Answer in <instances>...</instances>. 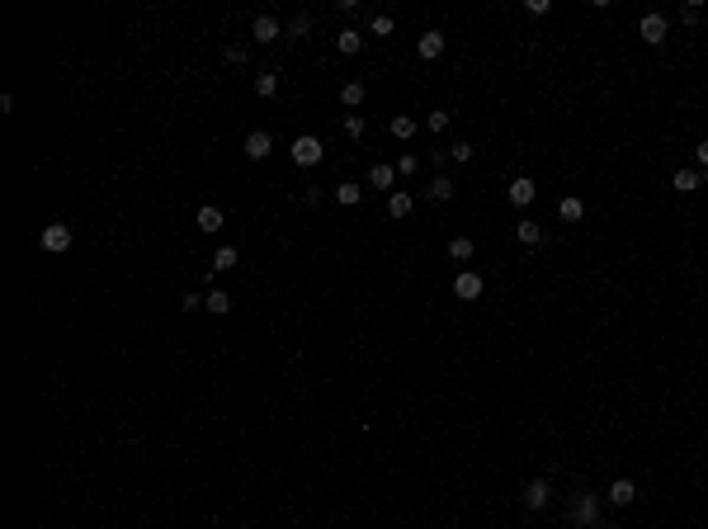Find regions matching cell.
<instances>
[{"instance_id":"33","label":"cell","mask_w":708,"mask_h":529,"mask_svg":"<svg viewBox=\"0 0 708 529\" xmlns=\"http://www.w3.org/2000/svg\"><path fill=\"white\" fill-rule=\"evenodd\" d=\"M180 307H184V312H194V307H203V298H199V293H184Z\"/></svg>"},{"instance_id":"30","label":"cell","mask_w":708,"mask_h":529,"mask_svg":"<svg viewBox=\"0 0 708 529\" xmlns=\"http://www.w3.org/2000/svg\"><path fill=\"white\" fill-rule=\"evenodd\" d=\"M448 156H453V161H472V142H453Z\"/></svg>"},{"instance_id":"27","label":"cell","mask_w":708,"mask_h":529,"mask_svg":"<svg viewBox=\"0 0 708 529\" xmlns=\"http://www.w3.org/2000/svg\"><path fill=\"white\" fill-rule=\"evenodd\" d=\"M448 123H453V114H448V109H435V114L425 118V128H430V132H444Z\"/></svg>"},{"instance_id":"16","label":"cell","mask_w":708,"mask_h":529,"mask_svg":"<svg viewBox=\"0 0 708 529\" xmlns=\"http://www.w3.org/2000/svg\"><path fill=\"white\" fill-rule=\"evenodd\" d=\"M472 255H477V246H472V237H453V241H448V260L468 264Z\"/></svg>"},{"instance_id":"5","label":"cell","mask_w":708,"mask_h":529,"mask_svg":"<svg viewBox=\"0 0 708 529\" xmlns=\"http://www.w3.org/2000/svg\"><path fill=\"white\" fill-rule=\"evenodd\" d=\"M548 501H552V482H548V477H534V482L525 487V505H529V510H543Z\"/></svg>"},{"instance_id":"19","label":"cell","mask_w":708,"mask_h":529,"mask_svg":"<svg viewBox=\"0 0 708 529\" xmlns=\"http://www.w3.org/2000/svg\"><path fill=\"white\" fill-rule=\"evenodd\" d=\"M557 213H562V222H581V217H586V204H581L577 194H567V199L557 204Z\"/></svg>"},{"instance_id":"8","label":"cell","mask_w":708,"mask_h":529,"mask_svg":"<svg viewBox=\"0 0 708 529\" xmlns=\"http://www.w3.org/2000/svg\"><path fill=\"white\" fill-rule=\"evenodd\" d=\"M534 194H538V189H534V180H529V175L510 180V189H505V199H510L515 208H529V204H534Z\"/></svg>"},{"instance_id":"3","label":"cell","mask_w":708,"mask_h":529,"mask_svg":"<svg viewBox=\"0 0 708 529\" xmlns=\"http://www.w3.org/2000/svg\"><path fill=\"white\" fill-rule=\"evenodd\" d=\"M637 33H642V43H652V48H656V43H666L671 24H666V15H642V28H637Z\"/></svg>"},{"instance_id":"23","label":"cell","mask_w":708,"mask_h":529,"mask_svg":"<svg viewBox=\"0 0 708 529\" xmlns=\"http://www.w3.org/2000/svg\"><path fill=\"white\" fill-rule=\"evenodd\" d=\"M236 260H241V251H236V246H222V251L212 255V274H222V269H236Z\"/></svg>"},{"instance_id":"2","label":"cell","mask_w":708,"mask_h":529,"mask_svg":"<svg viewBox=\"0 0 708 529\" xmlns=\"http://www.w3.org/2000/svg\"><path fill=\"white\" fill-rule=\"evenodd\" d=\"M43 251L66 255V251H71V227H66V222H48V227H43Z\"/></svg>"},{"instance_id":"22","label":"cell","mask_w":708,"mask_h":529,"mask_svg":"<svg viewBox=\"0 0 708 529\" xmlns=\"http://www.w3.org/2000/svg\"><path fill=\"white\" fill-rule=\"evenodd\" d=\"M392 180H397L392 165H368V185L373 189H392Z\"/></svg>"},{"instance_id":"10","label":"cell","mask_w":708,"mask_h":529,"mask_svg":"<svg viewBox=\"0 0 708 529\" xmlns=\"http://www.w3.org/2000/svg\"><path fill=\"white\" fill-rule=\"evenodd\" d=\"M416 48H420V57H425V62H435V57H444V33H439V28H425V33H420V43H416Z\"/></svg>"},{"instance_id":"6","label":"cell","mask_w":708,"mask_h":529,"mask_svg":"<svg viewBox=\"0 0 708 529\" xmlns=\"http://www.w3.org/2000/svg\"><path fill=\"white\" fill-rule=\"evenodd\" d=\"M269 152H274V137H269V132H264V128L246 132V156H251V161H264V156H269Z\"/></svg>"},{"instance_id":"20","label":"cell","mask_w":708,"mask_h":529,"mask_svg":"<svg viewBox=\"0 0 708 529\" xmlns=\"http://www.w3.org/2000/svg\"><path fill=\"white\" fill-rule=\"evenodd\" d=\"M222 222H227V217H222V208H212V204H203V208H199V232H217Z\"/></svg>"},{"instance_id":"4","label":"cell","mask_w":708,"mask_h":529,"mask_svg":"<svg viewBox=\"0 0 708 529\" xmlns=\"http://www.w3.org/2000/svg\"><path fill=\"white\" fill-rule=\"evenodd\" d=\"M279 33H284V24H279L274 15H255V19H251V38H255V43H274Z\"/></svg>"},{"instance_id":"13","label":"cell","mask_w":708,"mask_h":529,"mask_svg":"<svg viewBox=\"0 0 708 529\" xmlns=\"http://www.w3.org/2000/svg\"><path fill=\"white\" fill-rule=\"evenodd\" d=\"M671 185H675V194H694V189L704 185V175H699V170H675Z\"/></svg>"},{"instance_id":"7","label":"cell","mask_w":708,"mask_h":529,"mask_svg":"<svg viewBox=\"0 0 708 529\" xmlns=\"http://www.w3.org/2000/svg\"><path fill=\"white\" fill-rule=\"evenodd\" d=\"M321 152H326V147H321L316 137H298V142H293V161H298V165H316Z\"/></svg>"},{"instance_id":"18","label":"cell","mask_w":708,"mask_h":529,"mask_svg":"<svg viewBox=\"0 0 708 529\" xmlns=\"http://www.w3.org/2000/svg\"><path fill=\"white\" fill-rule=\"evenodd\" d=\"M203 307H208L212 317H227L232 312V293H222V289H212L208 298H203Z\"/></svg>"},{"instance_id":"9","label":"cell","mask_w":708,"mask_h":529,"mask_svg":"<svg viewBox=\"0 0 708 529\" xmlns=\"http://www.w3.org/2000/svg\"><path fill=\"white\" fill-rule=\"evenodd\" d=\"M453 293H458L463 303H472V298H482V274H477V269H463V274L453 279Z\"/></svg>"},{"instance_id":"24","label":"cell","mask_w":708,"mask_h":529,"mask_svg":"<svg viewBox=\"0 0 708 529\" xmlns=\"http://www.w3.org/2000/svg\"><path fill=\"white\" fill-rule=\"evenodd\" d=\"M336 199H341L345 208H354V204H359V199H364V189L354 185V180H345V185H336Z\"/></svg>"},{"instance_id":"29","label":"cell","mask_w":708,"mask_h":529,"mask_svg":"<svg viewBox=\"0 0 708 529\" xmlns=\"http://www.w3.org/2000/svg\"><path fill=\"white\" fill-rule=\"evenodd\" d=\"M416 170H420V161H416V156H401V161H397V175H406V180H411Z\"/></svg>"},{"instance_id":"11","label":"cell","mask_w":708,"mask_h":529,"mask_svg":"<svg viewBox=\"0 0 708 529\" xmlns=\"http://www.w3.org/2000/svg\"><path fill=\"white\" fill-rule=\"evenodd\" d=\"M411 208H416V199H411L406 189H392V194H388V213H392V217H411Z\"/></svg>"},{"instance_id":"31","label":"cell","mask_w":708,"mask_h":529,"mask_svg":"<svg viewBox=\"0 0 708 529\" xmlns=\"http://www.w3.org/2000/svg\"><path fill=\"white\" fill-rule=\"evenodd\" d=\"M345 132H350V137H364V118H359V114H350V118H345Z\"/></svg>"},{"instance_id":"17","label":"cell","mask_w":708,"mask_h":529,"mask_svg":"<svg viewBox=\"0 0 708 529\" xmlns=\"http://www.w3.org/2000/svg\"><path fill=\"white\" fill-rule=\"evenodd\" d=\"M388 128H392V137H401V142H411V137L420 132V123L411 118V114H397V118L388 123Z\"/></svg>"},{"instance_id":"25","label":"cell","mask_w":708,"mask_h":529,"mask_svg":"<svg viewBox=\"0 0 708 529\" xmlns=\"http://www.w3.org/2000/svg\"><path fill=\"white\" fill-rule=\"evenodd\" d=\"M274 90H279V76H274V71H260V76H255V95H260V100H274Z\"/></svg>"},{"instance_id":"1","label":"cell","mask_w":708,"mask_h":529,"mask_svg":"<svg viewBox=\"0 0 708 529\" xmlns=\"http://www.w3.org/2000/svg\"><path fill=\"white\" fill-rule=\"evenodd\" d=\"M572 520L586 525V529H600V501H595L590 492H581L577 501H572Z\"/></svg>"},{"instance_id":"15","label":"cell","mask_w":708,"mask_h":529,"mask_svg":"<svg viewBox=\"0 0 708 529\" xmlns=\"http://www.w3.org/2000/svg\"><path fill=\"white\" fill-rule=\"evenodd\" d=\"M425 194H430V204H448V199H453V180H448V175H435Z\"/></svg>"},{"instance_id":"21","label":"cell","mask_w":708,"mask_h":529,"mask_svg":"<svg viewBox=\"0 0 708 529\" xmlns=\"http://www.w3.org/2000/svg\"><path fill=\"white\" fill-rule=\"evenodd\" d=\"M364 95H368V90H364V80H345V85H341V100H345L350 109H359V105H364Z\"/></svg>"},{"instance_id":"12","label":"cell","mask_w":708,"mask_h":529,"mask_svg":"<svg viewBox=\"0 0 708 529\" xmlns=\"http://www.w3.org/2000/svg\"><path fill=\"white\" fill-rule=\"evenodd\" d=\"M336 48H341L345 57H354L359 48H364V33H359V28H341V33H336Z\"/></svg>"},{"instance_id":"26","label":"cell","mask_w":708,"mask_h":529,"mask_svg":"<svg viewBox=\"0 0 708 529\" xmlns=\"http://www.w3.org/2000/svg\"><path fill=\"white\" fill-rule=\"evenodd\" d=\"M515 237L525 241V246H538V241H543V227H538V222H529V217H525V222L515 227Z\"/></svg>"},{"instance_id":"14","label":"cell","mask_w":708,"mask_h":529,"mask_svg":"<svg viewBox=\"0 0 708 529\" xmlns=\"http://www.w3.org/2000/svg\"><path fill=\"white\" fill-rule=\"evenodd\" d=\"M633 496H637V487H633V477H619V482L609 487V501H614V505H633Z\"/></svg>"},{"instance_id":"34","label":"cell","mask_w":708,"mask_h":529,"mask_svg":"<svg viewBox=\"0 0 708 529\" xmlns=\"http://www.w3.org/2000/svg\"><path fill=\"white\" fill-rule=\"evenodd\" d=\"M694 161H699V170H708V137L699 142V147H694Z\"/></svg>"},{"instance_id":"32","label":"cell","mask_w":708,"mask_h":529,"mask_svg":"<svg viewBox=\"0 0 708 529\" xmlns=\"http://www.w3.org/2000/svg\"><path fill=\"white\" fill-rule=\"evenodd\" d=\"M392 19H388V15H378V19H373V33H378V38H388V33H392Z\"/></svg>"},{"instance_id":"28","label":"cell","mask_w":708,"mask_h":529,"mask_svg":"<svg viewBox=\"0 0 708 529\" xmlns=\"http://www.w3.org/2000/svg\"><path fill=\"white\" fill-rule=\"evenodd\" d=\"M307 28H312V19H307V15H293V19H289V38H302Z\"/></svg>"}]
</instances>
